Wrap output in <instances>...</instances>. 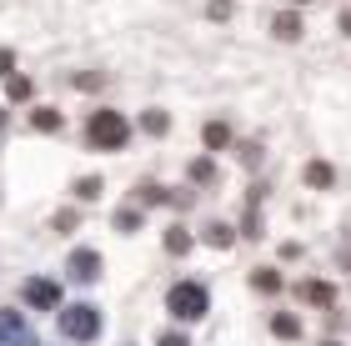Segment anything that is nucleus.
Segmentation results:
<instances>
[{
  "label": "nucleus",
  "mask_w": 351,
  "mask_h": 346,
  "mask_svg": "<svg viewBox=\"0 0 351 346\" xmlns=\"http://www.w3.org/2000/svg\"><path fill=\"white\" fill-rule=\"evenodd\" d=\"M56 321H60V336H71V341H90V336H101V306H90V301L56 306Z\"/></svg>",
  "instance_id": "f257e3e1"
},
{
  "label": "nucleus",
  "mask_w": 351,
  "mask_h": 346,
  "mask_svg": "<svg viewBox=\"0 0 351 346\" xmlns=\"http://www.w3.org/2000/svg\"><path fill=\"white\" fill-rule=\"evenodd\" d=\"M337 25H341V36H351V10L341 15V21H337Z\"/></svg>",
  "instance_id": "bb28decb"
},
{
  "label": "nucleus",
  "mask_w": 351,
  "mask_h": 346,
  "mask_svg": "<svg viewBox=\"0 0 351 346\" xmlns=\"http://www.w3.org/2000/svg\"><path fill=\"white\" fill-rule=\"evenodd\" d=\"M191 181H196V186H211V181H216V161H211V156L191 161Z\"/></svg>",
  "instance_id": "ddd939ff"
},
{
  "label": "nucleus",
  "mask_w": 351,
  "mask_h": 346,
  "mask_svg": "<svg viewBox=\"0 0 351 346\" xmlns=\"http://www.w3.org/2000/svg\"><path fill=\"white\" fill-rule=\"evenodd\" d=\"M296 5H306V0H296Z\"/></svg>",
  "instance_id": "c85d7f7f"
},
{
  "label": "nucleus",
  "mask_w": 351,
  "mask_h": 346,
  "mask_svg": "<svg viewBox=\"0 0 351 346\" xmlns=\"http://www.w3.org/2000/svg\"><path fill=\"white\" fill-rule=\"evenodd\" d=\"M21 296H25L36 311H56V306H60V286H56V281H45V276H25V281H21Z\"/></svg>",
  "instance_id": "20e7f679"
},
{
  "label": "nucleus",
  "mask_w": 351,
  "mask_h": 346,
  "mask_svg": "<svg viewBox=\"0 0 351 346\" xmlns=\"http://www.w3.org/2000/svg\"><path fill=\"white\" fill-rule=\"evenodd\" d=\"M30 125H36V131H45V136H56L60 125H66V116H60V111H51V106H40V111L30 116Z\"/></svg>",
  "instance_id": "9d476101"
},
{
  "label": "nucleus",
  "mask_w": 351,
  "mask_h": 346,
  "mask_svg": "<svg viewBox=\"0 0 351 346\" xmlns=\"http://www.w3.org/2000/svg\"><path fill=\"white\" fill-rule=\"evenodd\" d=\"M271 30H276V40H301V30H306V25H301L296 10H281L276 21H271Z\"/></svg>",
  "instance_id": "423d86ee"
},
{
  "label": "nucleus",
  "mask_w": 351,
  "mask_h": 346,
  "mask_svg": "<svg viewBox=\"0 0 351 346\" xmlns=\"http://www.w3.org/2000/svg\"><path fill=\"white\" fill-rule=\"evenodd\" d=\"M141 201H146V206H156V201H166V186L146 181V186H141Z\"/></svg>",
  "instance_id": "aec40b11"
},
{
  "label": "nucleus",
  "mask_w": 351,
  "mask_h": 346,
  "mask_svg": "<svg viewBox=\"0 0 351 346\" xmlns=\"http://www.w3.org/2000/svg\"><path fill=\"white\" fill-rule=\"evenodd\" d=\"M56 231H75V211H56Z\"/></svg>",
  "instance_id": "5701e85b"
},
{
  "label": "nucleus",
  "mask_w": 351,
  "mask_h": 346,
  "mask_svg": "<svg viewBox=\"0 0 351 346\" xmlns=\"http://www.w3.org/2000/svg\"><path fill=\"white\" fill-rule=\"evenodd\" d=\"M191 246H196V241H191V236H186L181 226H176V231H166V251H171V256H186Z\"/></svg>",
  "instance_id": "dca6fc26"
},
{
  "label": "nucleus",
  "mask_w": 351,
  "mask_h": 346,
  "mask_svg": "<svg viewBox=\"0 0 351 346\" xmlns=\"http://www.w3.org/2000/svg\"><path fill=\"white\" fill-rule=\"evenodd\" d=\"M86 136H90V146H101V151H121L125 140H131V125H125L121 111H95Z\"/></svg>",
  "instance_id": "f03ea898"
},
{
  "label": "nucleus",
  "mask_w": 351,
  "mask_h": 346,
  "mask_svg": "<svg viewBox=\"0 0 351 346\" xmlns=\"http://www.w3.org/2000/svg\"><path fill=\"white\" fill-rule=\"evenodd\" d=\"M101 191H106V186H101V176H81V181H75V196H81V201H95Z\"/></svg>",
  "instance_id": "6ab92c4d"
},
{
  "label": "nucleus",
  "mask_w": 351,
  "mask_h": 346,
  "mask_svg": "<svg viewBox=\"0 0 351 346\" xmlns=\"http://www.w3.org/2000/svg\"><path fill=\"white\" fill-rule=\"evenodd\" d=\"M231 15V0H211V21H226Z\"/></svg>",
  "instance_id": "b1692460"
},
{
  "label": "nucleus",
  "mask_w": 351,
  "mask_h": 346,
  "mask_svg": "<svg viewBox=\"0 0 351 346\" xmlns=\"http://www.w3.org/2000/svg\"><path fill=\"white\" fill-rule=\"evenodd\" d=\"M271 332H276L281 341H296V336H301V317H291V311H281V317H271Z\"/></svg>",
  "instance_id": "1a4fd4ad"
},
{
  "label": "nucleus",
  "mask_w": 351,
  "mask_h": 346,
  "mask_svg": "<svg viewBox=\"0 0 351 346\" xmlns=\"http://www.w3.org/2000/svg\"><path fill=\"white\" fill-rule=\"evenodd\" d=\"M201 241H206V246H216V251H226V246L236 241V231H231L226 221H211V226H206V236H201Z\"/></svg>",
  "instance_id": "9b49d317"
},
{
  "label": "nucleus",
  "mask_w": 351,
  "mask_h": 346,
  "mask_svg": "<svg viewBox=\"0 0 351 346\" xmlns=\"http://www.w3.org/2000/svg\"><path fill=\"white\" fill-rule=\"evenodd\" d=\"M116 231H125V236L141 231V211H136V206H121V211H116Z\"/></svg>",
  "instance_id": "a211bd4d"
},
{
  "label": "nucleus",
  "mask_w": 351,
  "mask_h": 346,
  "mask_svg": "<svg viewBox=\"0 0 351 346\" xmlns=\"http://www.w3.org/2000/svg\"><path fill=\"white\" fill-rule=\"evenodd\" d=\"M141 125H146L151 136H166V131H171V116H166V111H146V116H141Z\"/></svg>",
  "instance_id": "f3484780"
},
{
  "label": "nucleus",
  "mask_w": 351,
  "mask_h": 346,
  "mask_svg": "<svg viewBox=\"0 0 351 346\" xmlns=\"http://www.w3.org/2000/svg\"><path fill=\"white\" fill-rule=\"evenodd\" d=\"M251 286H256V291H266V296H271V291H281V276H276V271H271V266H261V271H251Z\"/></svg>",
  "instance_id": "4468645a"
},
{
  "label": "nucleus",
  "mask_w": 351,
  "mask_h": 346,
  "mask_svg": "<svg viewBox=\"0 0 351 346\" xmlns=\"http://www.w3.org/2000/svg\"><path fill=\"white\" fill-rule=\"evenodd\" d=\"M201 140H206V151H226V146H231V125H226V121H206Z\"/></svg>",
  "instance_id": "0eeeda50"
},
{
  "label": "nucleus",
  "mask_w": 351,
  "mask_h": 346,
  "mask_svg": "<svg viewBox=\"0 0 351 346\" xmlns=\"http://www.w3.org/2000/svg\"><path fill=\"white\" fill-rule=\"evenodd\" d=\"M10 71H15V55H10V51H0V81H5Z\"/></svg>",
  "instance_id": "393cba45"
},
{
  "label": "nucleus",
  "mask_w": 351,
  "mask_h": 346,
  "mask_svg": "<svg viewBox=\"0 0 351 346\" xmlns=\"http://www.w3.org/2000/svg\"><path fill=\"white\" fill-rule=\"evenodd\" d=\"M306 186H316V191H331V186H337V171H331L326 161H311V166H306Z\"/></svg>",
  "instance_id": "6e6552de"
},
{
  "label": "nucleus",
  "mask_w": 351,
  "mask_h": 346,
  "mask_svg": "<svg viewBox=\"0 0 351 346\" xmlns=\"http://www.w3.org/2000/svg\"><path fill=\"white\" fill-rule=\"evenodd\" d=\"M30 90H36V86H30L25 75H5V96L10 101H30Z\"/></svg>",
  "instance_id": "2eb2a0df"
},
{
  "label": "nucleus",
  "mask_w": 351,
  "mask_h": 346,
  "mask_svg": "<svg viewBox=\"0 0 351 346\" xmlns=\"http://www.w3.org/2000/svg\"><path fill=\"white\" fill-rule=\"evenodd\" d=\"M326 346H341V341H326Z\"/></svg>",
  "instance_id": "cd10ccee"
},
{
  "label": "nucleus",
  "mask_w": 351,
  "mask_h": 346,
  "mask_svg": "<svg viewBox=\"0 0 351 346\" xmlns=\"http://www.w3.org/2000/svg\"><path fill=\"white\" fill-rule=\"evenodd\" d=\"M66 271H71V281H90L106 271V261H101V251H90V246H81V251H71V261H66Z\"/></svg>",
  "instance_id": "39448f33"
},
{
  "label": "nucleus",
  "mask_w": 351,
  "mask_h": 346,
  "mask_svg": "<svg viewBox=\"0 0 351 346\" xmlns=\"http://www.w3.org/2000/svg\"><path fill=\"white\" fill-rule=\"evenodd\" d=\"M166 306H171L176 321H201L206 306H211V296H206V286H196V281H176L171 296H166Z\"/></svg>",
  "instance_id": "7ed1b4c3"
},
{
  "label": "nucleus",
  "mask_w": 351,
  "mask_h": 346,
  "mask_svg": "<svg viewBox=\"0 0 351 346\" xmlns=\"http://www.w3.org/2000/svg\"><path fill=\"white\" fill-rule=\"evenodd\" d=\"M296 291L306 296V301H316V306H331V301H337V291H331L326 281H306V286H296Z\"/></svg>",
  "instance_id": "f8f14e48"
},
{
  "label": "nucleus",
  "mask_w": 351,
  "mask_h": 346,
  "mask_svg": "<svg viewBox=\"0 0 351 346\" xmlns=\"http://www.w3.org/2000/svg\"><path fill=\"white\" fill-rule=\"evenodd\" d=\"M75 86H81V90H95V86H106V75H95V71H86V75H75Z\"/></svg>",
  "instance_id": "4be33fe9"
},
{
  "label": "nucleus",
  "mask_w": 351,
  "mask_h": 346,
  "mask_svg": "<svg viewBox=\"0 0 351 346\" xmlns=\"http://www.w3.org/2000/svg\"><path fill=\"white\" fill-rule=\"evenodd\" d=\"M161 346H191V341H186V336H176V332H166V336H161Z\"/></svg>",
  "instance_id": "a878e982"
},
{
  "label": "nucleus",
  "mask_w": 351,
  "mask_h": 346,
  "mask_svg": "<svg viewBox=\"0 0 351 346\" xmlns=\"http://www.w3.org/2000/svg\"><path fill=\"white\" fill-rule=\"evenodd\" d=\"M241 166H261V146H256V140H246V146H241Z\"/></svg>",
  "instance_id": "412c9836"
}]
</instances>
